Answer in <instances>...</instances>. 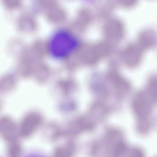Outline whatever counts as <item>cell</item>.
I'll return each mask as SVG.
<instances>
[{
    "label": "cell",
    "instance_id": "cell-1",
    "mask_svg": "<svg viewBox=\"0 0 157 157\" xmlns=\"http://www.w3.org/2000/svg\"><path fill=\"white\" fill-rule=\"evenodd\" d=\"M76 42L72 36L66 33L56 34L51 42L50 50L53 56L58 58L66 57L75 49Z\"/></svg>",
    "mask_w": 157,
    "mask_h": 157
},
{
    "label": "cell",
    "instance_id": "cell-2",
    "mask_svg": "<svg viewBox=\"0 0 157 157\" xmlns=\"http://www.w3.org/2000/svg\"><path fill=\"white\" fill-rule=\"evenodd\" d=\"M26 157H45L43 155H36V154H33V155H28Z\"/></svg>",
    "mask_w": 157,
    "mask_h": 157
}]
</instances>
